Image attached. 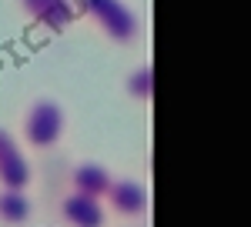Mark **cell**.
<instances>
[{
  "mask_svg": "<svg viewBox=\"0 0 251 227\" xmlns=\"http://www.w3.org/2000/svg\"><path fill=\"white\" fill-rule=\"evenodd\" d=\"M77 7L117 44H131L141 34V20L124 0H80Z\"/></svg>",
  "mask_w": 251,
  "mask_h": 227,
  "instance_id": "cell-1",
  "label": "cell"
},
{
  "mask_svg": "<svg viewBox=\"0 0 251 227\" xmlns=\"http://www.w3.org/2000/svg\"><path fill=\"white\" fill-rule=\"evenodd\" d=\"M24 131H27V140L34 147H50L64 134V114H60V107L54 100H37L30 107V114H27Z\"/></svg>",
  "mask_w": 251,
  "mask_h": 227,
  "instance_id": "cell-2",
  "label": "cell"
},
{
  "mask_svg": "<svg viewBox=\"0 0 251 227\" xmlns=\"http://www.w3.org/2000/svg\"><path fill=\"white\" fill-rule=\"evenodd\" d=\"M20 7L27 10V17L37 20L47 30H64L71 20L77 17L74 0H20Z\"/></svg>",
  "mask_w": 251,
  "mask_h": 227,
  "instance_id": "cell-3",
  "label": "cell"
},
{
  "mask_svg": "<svg viewBox=\"0 0 251 227\" xmlns=\"http://www.w3.org/2000/svg\"><path fill=\"white\" fill-rule=\"evenodd\" d=\"M0 184L10 190H24L30 184V167L24 164V154L7 131H0Z\"/></svg>",
  "mask_w": 251,
  "mask_h": 227,
  "instance_id": "cell-4",
  "label": "cell"
},
{
  "mask_svg": "<svg viewBox=\"0 0 251 227\" xmlns=\"http://www.w3.org/2000/svg\"><path fill=\"white\" fill-rule=\"evenodd\" d=\"M107 201L117 214L124 217H141L148 210V190L137 181H111V190H107Z\"/></svg>",
  "mask_w": 251,
  "mask_h": 227,
  "instance_id": "cell-5",
  "label": "cell"
},
{
  "mask_svg": "<svg viewBox=\"0 0 251 227\" xmlns=\"http://www.w3.org/2000/svg\"><path fill=\"white\" fill-rule=\"evenodd\" d=\"M64 221L71 227H100L104 224V210H100V201L97 197H87V194H71L64 201Z\"/></svg>",
  "mask_w": 251,
  "mask_h": 227,
  "instance_id": "cell-6",
  "label": "cell"
},
{
  "mask_svg": "<svg viewBox=\"0 0 251 227\" xmlns=\"http://www.w3.org/2000/svg\"><path fill=\"white\" fill-rule=\"evenodd\" d=\"M74 190L100 201V197H107V190H111V174L104 167H97V164H84V167L74 170Z\"/></svg>",
  "mask_w": 251,
  "mask_h": 227,
  "instance_id": "cell-7",
  "label": "cell"
},
{
  "mask_svg": "<svg viewBox=\"0 0 251 227\" xmlns=\"http://www.w3.org/2000/svg\"><path fill=\"white\" fill-rule=\"evenodd\" d=\"M30 217V201L20 194V190H3L0 194V221H7V224H24Z\"/></svg>",
  "mask_w": 251,
  "mask_h": 227,
  "instance_id": "cell-8",
  "label": "cell"
},
{
  "mask_svg": "<svg viewBox=\"0 0 251 227\" xmlns=\"http://www.w3.org/2000/svg\"><path fill=\"white\" fill-rule=\"evenodd\" d=\"M127 94L134 97V100H151V94H154V74H151V67H137L134 74L127 77Z\"/></svg>",
  "mask_w": 251,
  "mask_h": 227,
  "instance_id": "cell-9",
  "label": "cell"
}]
</instances>
